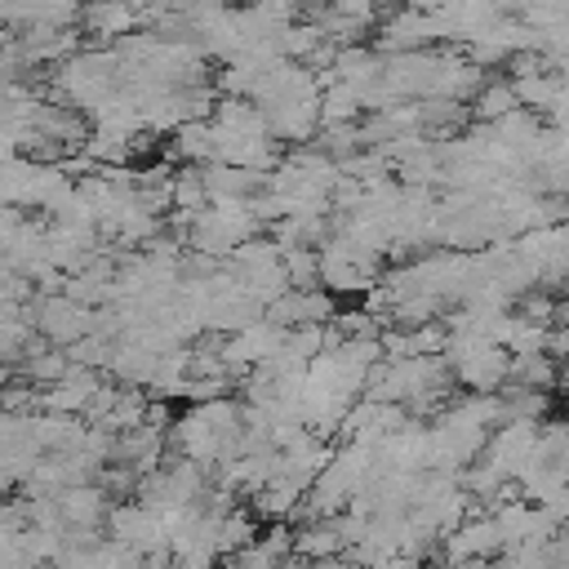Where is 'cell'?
<instances>
[{
    "label": "cell",
    "mask_w": 569,
    "mask_h": 569,
    "mask_svg": "<svg viewBox=\"0 0 569 569\" xmlns=\"http://www.w3.org/2000/svg\"><path fill=\"white\" fill-rule=\"evenodd\" d=\"M369 4H373V9H378V4H396V0H369Z\"/></svg>",
    "instance_id": "6da1fadb"
}]
</instances>
